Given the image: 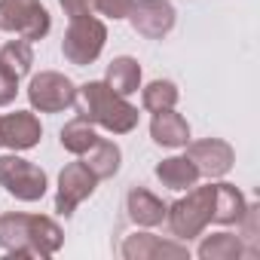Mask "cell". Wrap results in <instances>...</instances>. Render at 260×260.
<instances>
[{
    "mask_svg": "<svg viewBox=\"0 0 260 260\" xmlns=\"http://www.w3.org/2000/svg\"><path fill=\"white\" fill-rule=\"evenodd\" d=\"M0 187L22 202H37L46 196V172L16 153L0 156Z\"/></svg>",
    "mask_w": 260,
    "mask_h": 260,
    "instance_id": "6",
    "label": "cell"
},
{
    "mask_svg": "<svg viewBox=\"0 0 260 260\" xmlns=\"http://www.w3.org/2000/svg\"><path fill=\"white\" fill-rule=\"evenodd\" d=\"M125 19L132 22L135 34L147 40H162L175 28V7L169 0H135Z\"/></svg>",
    "mask_w": 260,
    "mask_h": 260,
    "instance_id": "9",
    "label": "cell"
},
{
    "mask_svg": "<svg viewBox=\"0 0 260 260\" xmlns=\"http://www.w3.org/2000/svg\"><path fill=\"white\" fill-rule=\"evenodd\" d=\"M122 257L125 260H162V257H172V260H187L190 257V248L181 245V242H169V239H159L153 233H135V236H125L122 242Z\"/></svg>",
    "mask_w": 260,
    "mask_h": 260,
    "instance_id": "11",
    "label": "cell"
},
{
    "mask_svg": "<svg viewBox=\"0 0 260 260\" xmlns=\"http://www.w3.org/2000/svg\"><path fill=\"white\" fill-rule=\"evenodd\" d=\"M119 159H122V153H119V147L113 144V141H107V138H98L86 153H83V162H86V169L98 178V181H104V178H113L116 172H119Z\"/></svg>",
    "mask_w": 260,
    "mask_h": 260,
    "instance_id": "16",
    "label": "cell"
},
{
    "mask_svg": "<svg viewBox=\"0 0 260 260\" xmlns=\"http://www.w3.org/2000/svg\"><path fill=\"white\" fill-rule=\"evenodd\" d=\"M184 147H187V159L205 178H223L236 162V150L220 138H205V141H193V144L187 141Z\"/></svg>",
    "mask_w": 260,
    "mask_h": 260,
    "instance_id": "10",
    "label": "cell"
},
{
    "mask_svg": "<svg viewBox=\"0 0 260 260\" xmlns=\"http://www.w3.org/2000/svg\"><path fill=\"white\" fill-rule=\"evenodd\" d=\"M0 147H4V138H0Z\"/></svg>",
    "mask_w": 260,
    "mask_h": 260,
    "instance_id": "27",
    "label": "cell"
},
{
    "mask_svg": "<svg viewBox=\"0 0 260 260\" xmlns=\"http://www.w3.org/2000/svg\"><path fill=\"white\" fill-rule=\"evenodd\" d=\"M107 43V28L104 22H98L95 16H86V19H71V28L64 31V40H61V52L71 64L77 68H86L92 64L101 49Z\"/></svg>",
    "mask_w": 260,
    "mask_h": 260,
    "instance_id": "5",
    "label": "cell"
},
{
    "mask_svg": "<svg viewBox=\"0 0 260 260\" xmlns=\"http://www.w3.org/2000/svg\"><path fill=\"white\" fill-rule=\"evenodd\" d=\"M245 196L239 193V187H233V184H214V211H211V220L214 223H223V226H230V223H239L242 220V214H245Z\"/></svg>",
    "mask_w": 260,
    "mask_h": 260,
    "instance_id": "18",
    "label": "cell"
},
{
    "mask_svg": "<svg viewBox=\"0 0 260 260\" xmlns=\"http://www.w3.org/2000/svg\"><path fill=\"white\" fill-rule=\"evenodd\" d=\"M58 4L71 19H86L95 13V0H58Z\"/></svg>",
    "mask_w": 260,
    "mask_h": 260,
    "instance_id": "26",
    "label": "cell"
},
{
    "mask_svg": "<svg viewBox=\"0 0 260 260\" xmlns=\"http://www.w3.org/2000/svg\"><path fill=\"white\" fill-rule=\"evenodd\" d=\"M104 83H107L116 95H122V98L135 95V92L141 89V64H138V58H132V55H119V58H113V61L107 64Z\"/></svg>",
    "mask_w": 260,
    "mask_h": 260,
    "instance_id": "15",
    "label": "cell"
},
{
    "mask_svg": "<svg viewBox=\"0 0 260 260\" xmlns=\"http://www.w3.org/2000/svg\"><path fill=\"white\" fill-rule=\"evenodd\" d=\"M125 211H128V217H132L138 226H159L166 220L169 205L162 199H156L150 190L132 187V190H128V196H125Z\"/></svg>",
    "mask_w": 260,
    "mask_h": 260,
    "instance_id": "14",
    "label": "cell"
},
{
    "mask_svg": "<svg viewBox=\"0 0 260 260\" xmlns=\"http://www.w3.org/2000/svg\"><path fill=\"white\" fill-rule=\"evenodd\" d=\"M211 211H214V184L193 187L184 199H178L175 205H169L166 220H169L175 239L190 242V239H196L211 223Z\"/></svg>",
    "mask_w": 260,
    "mask_h": 260,
    "instance_id": "3",
    "label": "cell"
},
{
    "mask_svg": "<svg viewBox=\"0 0 260 260\" xmlns=\"http://www.w3.org/2000/svg\"><path fill=\"white\" fill-rule=\"evenodd\" d=\"M95 141H98L95 128H92V122H86L83 116L71 119V122L61 128V147H64L68 153H74V156H83Z\"/></svg>",
    "mask_w": 260,
    "mask_h": 260,
    "instance_id": "20",
    "label": "cell"
},
{
    "mask_svg": "<svg viewBox=\"0 0 260 260\" xmlns=\"http://www.w3.org/2000/svg\"><path fill=\"white\" fill-rule=\"evenodd\" d=\"M141 104H144L150 113L169 110V107L178 104V86H175L172 80H153L150 86L141 89Z\"/></svg>",
    "mask_w": 260,
    "mask_h": 260,
    "instance_id": "21",
    "label": "cell"
},
{
    "mask_svg": "<svg viewBox=\"0 0 260 260\" xmlns=\"http://www.w3.org/2000/svg\"><path fill=\"white\" fill-rule=\"evenodd\" d=\"M0 138L10 150H31L43 138V125L31 110H16L0 116Z\"/></svg>",
    "mask_w": 260,
    "mask_h": 260,
    "instance_id": "12",
    "label": "cell"
},
{
    "mask_svg": "<svg viewBox=\"0 0 260 260\" xmlns=\"http://www.w3.org/2000/svg\"><path fill=\"white\" fill-rule=\"evenodd\" d=\"M202 260H239L248 254L242 236H233V233H211L202 239L199 251H196Z\"/></svg>",
    "mask_w": 260,
    "mask_h": 260,
    "instance_id": "19",
    "label": "cell"
},
{
    "mask_svg": "<svg viewBox=\"0 0 260 260\" xmlns=\"http://www.w3.org/2000/svg\"><path fill=\"white\" fill-rule=\"evenodd\" d=\"M64 242L61 226L43 214H4L0 217V248L7 257H52Z\"/></svg>",
    "mask_w": 260,
    "mask_h": 260,
    "instance_id": "1",
    "label": "cell"
},
{
    "mask_svg": "<svg viewBox=\"0 0 260 260\" xmlns=\"http://www.w3.org/2000/svg\"><path fill=\"white\" fill-rule=\"evenodd\" d=\"M257 217H260V205H245V214H242V220L236 223V226H242V233H245V239L251 242V251L257 254V248H254V242H257Z\"/></svg>",
    "mask_w": 260,
    "mask_h": 260,
    "instance_id": "24",
    "label": "cell"
},
{
    "mask_svg": "<svg viewBox=\"0 0 260 260\" xmlns=\"http://www.w3.org/2000/svg\"><path fill=\"white\" fill-rule=\"evenodd\" d=\"M16 95H19V77H16L7 64H0V107L13 104Z\"/></svg>",
    "mask_w": 260,
    "mask_h": 260,
    "instance_id": "23",
    "label": "cell"
},
{
    "mask_svg": "<svg viewBox=\"0 0 260 260\" xmlns=\"http://www.w3.org/2000/svg\"><path fill=\"white\" fill-rule=\"evenodd\" d=\"M28 101L40 113H58L77 101V86L55 71H40L28 83Z\"/></svg>",
    "mask_w": 260,
    "mask_h": 260,
    "instance_id": "7",
    "label": "cell"
},
{
    "mask_svg": "<svg viewBox=\"0 0 260 260\" xmlns=\"http://www.w3.org/2000/svg\"><path fill=\"white\" fill-rule=\"evenodd\" d=\"M52 28V19L40 0H0V31L19 34L22 40L34 43L43 40Z\"/></svg>",
    "mask_w": 260,
    "mask_h": 260,
    "instance_id": "4",
    "label": "cell"
},
{
    "mask_svg": "<svg viewBox=\"0 0 260 260\" xmlns=\"http://www.w3.org/2000/svg\"><path fill=\"white\" fill-rule=\"evenodd\" d=\"M77 110L86 122L101 125L113 135H128L138 125V107L116 95L107 83H86L77 89Z\"/></svg>",
    "mask_w": 260,
    "mask_h": 260,
    "instance_id": "2",
    "label": "cell"
},
{
    "mask_svg": "<svg viewBox=\"0 0 260 260\" xmlns=\"http://www.w3.org/2000/svg\"><path fill=\"white\" fill-rule=\"evenodd\" d=\"M150 138L159 147H184L190 141V125L181 113H175V107L156 110L150 119Z\"/></svg>",
    "mask_w": 260,
    "mask_h": 260,
    "instance_id": "13",
    "label": "cell"
},
{
    "mask_svg": "<svg viewBox=\"0 0 260 260\" xmlns=\"http://www.w3.org/2000/svg\"><path fill=\"white\" fill-rule=\"evenodd\" d=\"M156 178L169 190H190V187H196V181L202 175H199V169L187 156H169V159H162L156 166Z\"/></svg>",
    "mask_w": 260,
    "mask_h": 260,
    "instance_id": "17",
    "label": "cell"
},
{
    "mask_svg": "<svg viewBox=\"0 0 260 260\" xmlns=\"http://www.w3.org/2000/svg\"><path fill=\"white\" fill-rule=\"evenodd\" d=\"M95 184H98V178L86 169V162H83V159H80V162L64 166V169H61V175H58L55 211H58L61 217H71V214L77 211V205L95 193Z\"/></svg>",
    "mask_w": 260,
    "mask_h": 260,
    "instance_id": "8",
    "label": "cell"
},
{
    "mask_svg": "<svg viewBox=\"0 0 260 260\" xmlns=\"http://www.w3.org/2000/svg\"><path fill=\"white\" fill-rule=\"evenodd\" d=\"M135 0H95V10L104 13L107 19H125Z\"/></svg>",
    "mask_w": 260,
    "mask_h": 260,
    "instance_id": "25",
    "label": "cell"
},
{
    "mask_svg": "<svg viewBox=\"0 0 260 260\" xmlns=\"http://www.w3.org/2000/svg\"><path fill=\"white\" fill-rule=\"evenodd\" d=\"M0 64H7L16 77H25L34 64V52L28 40H10L4 49H0Z\"/></svg>",
    "mask_w": 260,
    "mask_h": 260,
    "instance_id": "22",
    "label": "cell"
}]
</instances>
